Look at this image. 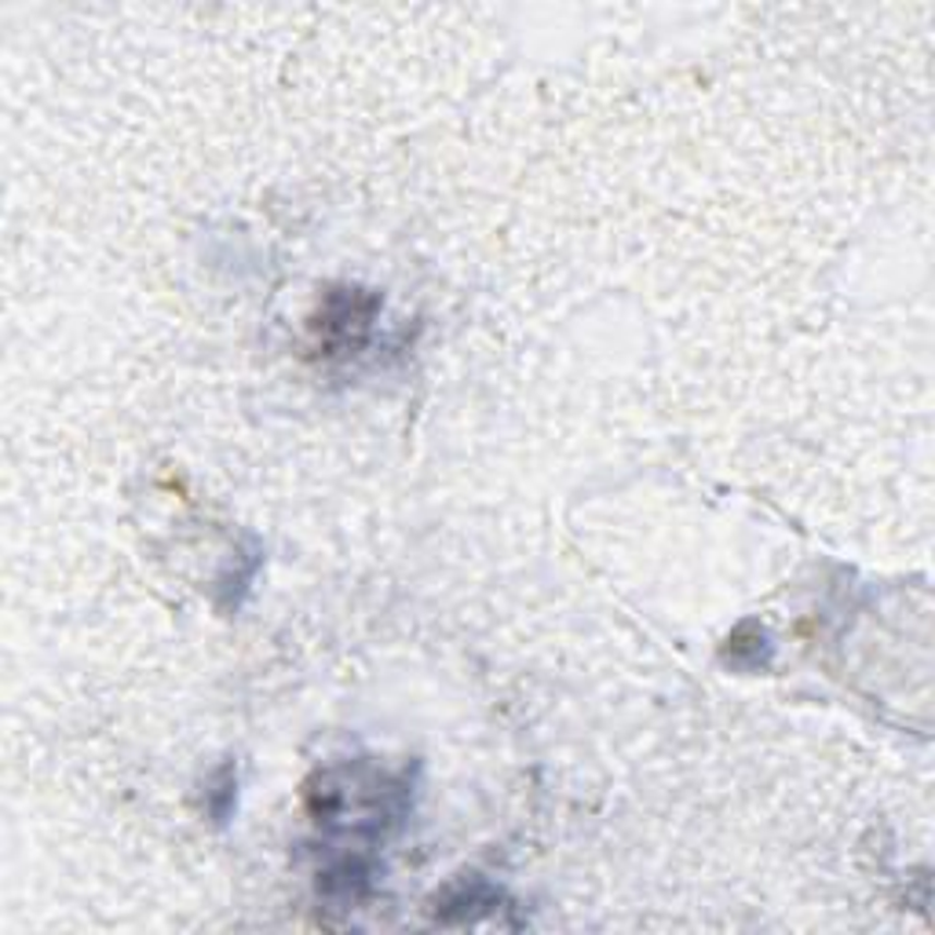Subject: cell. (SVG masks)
Instances as JSON below:
<instances>
[{
    "label": "cell",
    "mask_w": 935,
    "mask_h": 935,
    "mask_svg": "<svg viewBox=\"0 0 935 935\" xmlns=\"http://www.w3.org/2000/svg\"><path fill=\"white\" fill-rule=\"evenodd\" d=\"M234 804H238V778H234V767L223 764L220 772L209 778V789H205V812L216 826H227V818L234 815Z\"/></svg>",
    "instance_id": "cell-1"
},
{
    "label": "cell",
    "mask_w": 935,
    "mask_h": 935,
    "mask_svg": "<svg viewBox=\"0 0 935 935\" xmlns=\"http://www.w3.org/2000/svg\"><path fill=\"white\" fill-rule=\"evenodd\" d=\"M724 661L739 665V669H767L772 665V643H767V632L756 626L753 632V643L742 640V632L734 629L727 636V647H724Z\"/></svg>",
    "instance_id": "cell-2"
}]
</instances>
